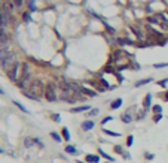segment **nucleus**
I'll return each mask as SVG.
<instances>
[{
    "mask_svg": "<svg viewBox=\"0 0 168 163\" xmlns=\"http://www.w3.org/2000/svg\"><path fill=\"white\" fill-rule=\"evenodd\" d=\"M37 8H36V3H34V0H28V11H36Z\"/></svg>",
    "mask_w": 168,
    "mask_h": 163,
    "instance_id": "obj_24",
    "label": "nucleus"
},
{
    "mask_svg": "<svg viewBox=\"0 0 168 163\" xmlns=\"http://www.w3.org/2000/svg\"><path fill=\"white\" fill-rule=\"evenodd\" d=\"M168 63H156V64H153V68H156V69H162V68H167Z\"/></svg>",
    "mask_w": 168,
    "mask_h": 163,
    "instance_id": "obj_29",
    "label": "nucleus"
},
{
    "mask_svg": "<svg viewBox=\"0 0 168 163\" xmlns=\"http://www.w3.org/2000/svg\"><path fill=\"white\" fill-rule=\"evenodd\" d=\"M144 157H146L147 160H153V157H155V156H153V154H150V153H146V154H144Z\"/></svg>",
    "mask_w": 168,
    "mask_h": 163,
    "instance_id": "obj_39",
    "label": "nucleus"
},
{
    "mask_svg": "<svg viewBox=\"0 0 168 163\" xmlns=\"http://www.w3.org/2000/svg\"><path fill=\"white\" fill-rule=\"evenodd\" d=\"M82 93H85V94H88V96H92V97H94V96L97 94L95 91H92V90H88V88H82Z\"/></svg>",
    "mask_w": 168,
    "mask_h": 163,
    "instance_id": "obj_25",
    "label": "nucleus"
},
{
    "mask_svg": "<svg viewBox=\"0 0 168 163\" xmlns=\"http://www.w3.org/2000/svg\"><path fill=\"white\" fill-rule=\"evenodd\" d=\"M9 24V18H6L2 12H0V29H5Z\"/></svg>",
    "mask_w": 168,
    "mask_h": 163,
    "instance_id": "obj_13",
    "label": "nucleus"
},
{
    "mask_svg": "<svg viewBox=\"0 0 168 163\" xmlns=\"http://www.w3.org/2000/svg\"><path fill=\"white\" fill-rule=\"evenodd\" d=\"M159 26H161V27H162V29H164L165 32H168V19H167V21H162V23H161Z\"/></svg>",
    "mask_w": 168,
    "mask_h": 163,
    "instance_id": "obj_34",
    "label": "nucleus"
},
{
    "mask_svg": "<svg viewBox=\"0 0 168 163\" xmlns=\"http://www.w3.org/2000/svg\"><path fill=\"white\" fill-rule=\"evenodd\" d=\"M94 126H95V124H94V121H84V123H82V129H84L85 132L92 130V129H94Z\"/></svg>",
    "mask_w": 168,
    "mask_h": 163,
    "instance_id": "obj_10",
    "label": "nucleus"
},
{
    "mask_svg": "<svg viewBox=\"0 0 168 163\" xmlns=\"http://www.w3.org/2000/svg\"><path fill=\"white\" fill-rule=\"evenodd\" d=\"M120 105H122V99H116V100H113L112 102V109H118V108H120Z\"/></svg>",
    "mask_w": 168,
    "mask_h": 163,
    "instance_id": "obj_18",
    "label": "nucleus"
},
{
    "mask_svg": "<svg viewBox=\"0 0 168 163\" xmlns=\"http://www.w3.org/2000/svg\"><path fill=\"white\" fill-rule=\"evenodd\" d=\"M104 26H106V29H107V32H109V33H115L113 27H110V26H109V24H106V23H104Z\"/></svg>",
    "mask_w": 168,
    "mask_h": 163,
    "instance_id": "obj_38",
    "label": "nucleus"
},
{
    "mask_svg": "<svg viewBox=\"0 0 168 163\" xmlns=\"http://www.w3.org/2000/svg\"><path fill=\"white\" fill-rule=\"evenodd\" d=\"M165 14H167V15H168V9H167V11H165Z\"/></svg>",
    "mask_w": 168,
    "mask_h": 163,
    "instance_id": "obj_45",
    "label": "nucleus"
},
{
    "mask_svg": "<svg viewBox=\"0 0 168 163\" xmlns=\"http://www.w3.org/2000/svg\"><path fill=\"white\" fill-rule=\"evenodd\" d=\"M149 82H152V78H144V79L137 81V82H135V87H141V85H146V84H149Z\"/></svg>",
    "mask_w": 168,
    "mask_h": 163,
    "instance_id": "obj_15",
    "label": "nucleus"
},
{
    "mask_svg": "<svg viewBox=\"0 0 168 163\" xmlns=\"http://www.w3.org/2000/svg\"><path fill=\"white\" fill-rule=\"evenodd\" d=\"M45 97L48 102H55L57 100V88L54 84H48L45 88Z\"/></svg>",
    "mask_w": 168,
    "mask_h": 163,
    "instance_id": "obj_4",
    "label": "nucleus"
},
{
    "mask_svg": "<svg viewBox=\"0 0 168 163\" xmlns=\"http://www.w3.org/2000/svg\"><path fill=\"white\" fill-rule=\"evenodd\" d=\"M12 2H14L15 8H21V6L24 5V0H12Z\"/></svg>",
    "mask_w": 168,
    "mask_h": 163,
    "instance_id": "obj_31",
    "label": "nucleus"
},
{
    "mask_svg": "<svg viewBox=\"0 0 168 163\" xmlns=\"http://www.w3.org/2000/svg\"><path fill=\"white\" fill-rule=\"evenodd\" d=\"M14 8H15V5H14L12 0H0V12H2L6 18H11Z\"/></svg>",
    "mask_w": 168,
    "mask_h": 163,
    "instance_id": "obj_2",
    "label": "nucleus"
},
{
    "mask_svg": "<svg viewBox=\"0 0 168 163\" xmlns=\"http://www.w3.org/2000/svg\"><path fill=\"white\" fill-rule=\"evenodd\" d=\"M130 29L133 30V33H134V35H135L137 37H138V39H143V37H144V35H143V32H141V30H140L138 27H135V26H131Z\"/></svg>",
    "mask_w": 168,
    "mask_h": 163,
    "instance_id": "obj_11",
    "label": "nucleus"
},
{
    "mask_svg": "<svg viewBox=\"0 0 168 163\" xmlns=\"http://www.w3.org/2000/svg\"><path fill=\"white\" fill-rule=\"evenodd\" d=\"M61 133H63V138H64L66 141H70V132H68V129H67V127H64Z\"/></svg>",
    "mask_w": 168,
    "mask_h": 163,
    "instance_id": "obj_20",
    "label": "nucleus"
},
{
    "mask_svg": "<svg viewBox=\"0 0 168 163\" xmlns=\"http://www.w3.org/2000/svg\"><path fill=\"white\" fill-rule=\"evenodd\" d=\"M0 94H5V90H3L2 87H0Z\"/></svg>",
    "mask_w": 168,
    "mask_h": 163,
    "instance_id": "obj_43",
    "label": "nucleus"
},
{
    "mask_svg": "<svg viewBox=\"0 0 168 163\" xmlns=\"http://www.w3.org/2000/svg\"><path fill=\"white\" fill-rule=\"evenodd\" d=\"M9 42V35L5 29H0V45H6Z\"/></svg>",
    "mask_w": 168,
    "mask_h": 163,
    "instance_id": "obj_6",
    "label": "nucleus"
},
{
    "mask_svg": "<svg viewBox=\"0 0 168 163\" xmlns=\"http://www.w3.org/2000/svg\"><path fill=\"white\" fill-rule=\"evenodd\" d=\"M161 118H162V114H156V115L153 117V121L158 123V121H161Z\"/></svg>",
    "mask_w": 168,
    "mask_h": 163,
    "instance_id": "obj_36",
    "label": "nucleus"
},
{
    "mask_svg": "<svg viewBox=\"0 0 168 163\" xmlns=\"http://www.w3.org/2000/svg\"><path fill=\"white\" fill-rule=\"evenodd\" d=\"M66 153H68V154H77V150L73 145H67L66 147Z\"/></svg>",
    "mask_w": 168,
    "mask_h": 163,
    "instance_id": "obj_19",
    "label": "nucleus"
},
{
    "mask_svg": "<svg viewBox=\"0 0 168 163\" xmlns=\"http://www.w3.org/2000/svg\"><path fill=\"white\" fill-rule=\"evenodd\" d=\"M152 111L155 114H162V106L161 105H155V106H152Z\"/></svg>",
    "mask_w": 168,
    "mask_h": 163,
    "instance_id": "obj_21",
    "label": "nucleus"
},
{
    "mask_svg": "<svg viewBox=\"0 0 168 163\" xmlns=\"http://www.w3.org/2000/svg\"><path fill=\"white\" fill-rule=\"evenodd\" d=\"M11 53V50H9V47H2L0 48V60H3L6 55Z\"/></svg>",
    "mask_w": 168,
    "mask_h": 163,
    "instance_id": "obj_14",
    "label": "nucleus"
},
{
    "mask_svg": "<svg viewBox=\"0 0 168 163\" xmlns=\"http://www.w3.org/2000/svg\"><path fill=\"white\" fill-rule=\"evenodd\" d=\"M133 142H134V136H133V135H130V136L127 138V145H128V147H131Z\"/></svg>",
    "mask_w": 168,
    "mask_h": 163,
    "instance_id": "obj_30",
    "label": "nucleus"
},
{
    "mask_svg": "<svg viewBox=\"0 0 168 163\" xmlns=\"http://www.w3.org/2000/svg\"><path fill=\"white\" fill-rule=\"evenodd\" d=\"M122 156H124V159H130V157H131V154H130V153H124Z\"/></svg>",
    "mask_w": 168,
    "mask_h": 163,
    "instance_id": "obj_41",
    "label": "nucleus"
},
{
    "mask_svg": "<svg viewBox=\"0 0 168 163\" xmlns=\"http://www.w3.org/2000/svg\"><path fill=\"white\" fill-rule=\"evenodd\" d=\"M147 23H149V24H161V21H159V18H158L156 15L147 17Z\"/></svg>",
    "mask_w": 168,
    "mask_h": 163,
    "instance_id": "obj_17",
    "label": "nucleus"
},
{
    "mask_svg": "<svg viewBox=\"0 0 168 163\" xmlns=\"http://www.w3.org/2000/svg\"><path fill=\"white\" fill-rule=\"evenodd\" d=\"M120 120H122L124 123H127V124H128V123H131V121H133V115L127 111V112H124V114L120 115Z\"/></svg>",
    "mask_w": 168,
    "mask_h": 163,
    "instance_id": "obj_7",
    "label": "nucleus"
},
{
    "mask_svg": "<svg viewBox=\"0 0 168 163\" xmlns=\"http://www.w3.org/2000/svg\"><path fill=\"white\" fill-rule=\"evenodd\" d=\"M77 163H85V162H81V160H77Z\"/></svg>",
    "mask_w": 168,
    "mask_h": 163,
    "instance_id": "obj_44",
    "label": "nucleus"
},
{
    "mask_svg": "<svg viewBox=\"0 0 168 163\" xmlns=\"http://www.w3.org/2000/svg\"><path fill=\"white\" fill-rule=\"evenodd\" d=\"M45 84H43V81L42 79H33L30 84H28V93H31L34 96H40L42 93H45Z\"/></svg>",
    "mask_w": 168,
    "mask_h": 163,
    "instance_id": "obj_1",
    "label": "nucleus"
},
{
    "mask_svg": "<svg viewBox=\"0 0 168 163\" xmlns=\"http://www.w3.org/2000/svg\"><path fill=\"white\" fill-rule=\"evenodd\" d=\"M86 109H91L88 105H84V106H77V108H73V109H70L73 114H77V112H84V111H86Z\"/></svg>",
    "mask_w": 168,
    "mask_h": 163,
    "instance_id": "obj_16",
    "label": "nucleus"
},
{
    "mask_svg": "<svg viewBox=\"0 0 168 163\" xmlns=\"http://www.w3.org/2000/svg\"><path fill=\"white\" fill-rule=\"evenodd\" d=\"M98 112H100L98 109H97V108H94V109H91V111L88 112V115H89V117H95V115H97Z\"/></svg>",
    "mask_w": 168,
    "mask_h": 163,
    "instance_id": "obj_28",
    "label": "nucleus"
},
{
    "mask_svg": "<svg viewBox=\"0 0 168 163\" xmlns=\"http://www.w3.org/2000/svg\"><path fill=\"white\" fill-rule=\"evenodd\" d=\"M14 103H15V105H17V106H18V108H19V109H21L22 112H25V114H28V109L25 108L24 105H21V103H19V102H17V100H14Z\"/></svg>",
    "mask_w": 168,
    "mask_h": 163,
    "instance_id": "obj_22",
    "label": "nucleus"
},
{
    "mask_svg": "<svg viewBox=\"0 0 168 163\" xmlns=\"http://www.w3.org/2000/svg\"><path fill=\"white\" fill-rule=\"evenodd\" d=\"M14 63H15V54L11 51L9 54L6 55L3 60H0V64H2V69L5 71V72H8L12 66H14Z\"/></svg>",
    "mask_w": 168,
    "mask_h": 163,
    "instance_id": "obj_3",
    "label": "nucleus"
},
{
    "mask_svg": "<svg viewBox=\"0 0 168 163\" xmlns=\"http://www.w3.org/2000/svg\"><path fill=\"white\" fill-rule=\"evenodd\" d=\"M164 99L168 102V91H165V94H164Z\"/></svg>",
    "mask_w": 168,
    "mask_h": 163,
    "instance_id": "obj_42",
    "label": "nucleus"
},
{
    "mask_svg": "<svg viewBox=\"0 0 168 163\" xmlns=\"http://www.w3.org/2000/svg\"><path fill=\"white\" fill-rule=\"evenodd\" d=\"M0 153H3V150H2V148H0Z\"/></svg>",
    "mask_w": 168,
    "mask_h": 163,
    "instance_id": "obj_46",
    "label": "nucleus"
},
{
    "mask_svg": "<svg viewBox=\"0 0 168 163\" xmlns=\"http://www.w3.org/2000/svg\"><path fill=\"white\" fill-rule=\"evenodd\" d=\"M115 153H118V154H124V150H122V147H120V145H116V147H115Z\"/></svg>",
    "mask_w": 168,
    "mask_h": 163,
    "instance_id": "obj_35",
    "label": "nucleus"
},
{
    "mask_svg": "<svg viewBox=\"0 0 168 163\" xmlns=\"http://www.w3.org/2000/svg\"><path fill=\"white\" fill-rule=\"evenodd\" d=\"M104 133H107V135H110V136H120V133L112 132V130H104Z\"/></svg>",
    "mask_w": 168,
    "mask_h": 163,
    "instance_id": "obj_33",
    "label": "nucleus"
},
{
    "mask_svg": "<svg viewBox=\"0 0 168 163\" xmlns=\"http://www.w3.org/2000/svg\"><path fill=\"white\" fill-rule=\"evenodd\" d=\"M116 42L120 43V45H134V42L131 39H128V37H118Z\"/></svg>",
    "mask_w": 168,
    "mask_h": 163,
    "instance_id": "obj_8",
    "label": "nucleus"
},
{
    "mask_svg": "<svg viewBox=\"0 0 168 163\" xmlns=\"http://www.w3.org/2000/svg\"><path fill=\"white\" fill-rule=\"evenodd\" d=\"M34 142H36V139H31V138H25V141H24V144H25L27 148H28V147H31Z\"/></svg>",
    "mask_w": 168,
    "mask_h": 163,
    "instance_id": "obj_23",
    "label": "nucleus"
},
{
    "mask_svg": "<svg viewBox=\"0 0 168 163\" xmlns=\"http://www.w3.org/2000/svg\"><path fill=\"white\" fill-rule=\"evenodd\" d=\"M109 121H112V117H106V118H104V120L101 121V124L104 126V124H106V123H109Z\"/></svg>",
    "mask_w": 168,
    "mask_h": 163,
    "instance_id": "obj_40",
    "label": "nucleus"
},
{
    "mask_svg": "<svg viewBox=\"0 0 168 163\" xmlns=\"http://www.w3.org/2000/svg\"><path fill=\"white\" fill-rule=\"evenodd\" d=\"M168 84V78H165V79H161V81H158V85H161V87H165Z\"/></svg>",
    "mask_w": 168,
    "mask_h": 163,
    "instance_id": "obj_32",
    "label": "nucleus"
},
{
    "mask_svg": "<svg viewBox=\"0 0 168 163\" xmlns=\"http://www.w3.org/2000/svg\"><path fill=\"white\" fill-rule=\"evenodd\" d=\"M22 19H24V21H30V14H28V12H24V14H22Z\"/></svg>",
    "mask_w": 168,
    "mask_h": 163,
    "instance_id": "obj_37",
    "label": "nucleus"
},
{
    "mask_svg": "<svg viewBox=\"0 0 168 163\" xmlns=\"http://www.w3.org/2000/svg\"><path fill=\"white\" fill-rule=\"evenodd\" d=\"M21 66H22V64H19L18 61H15V63H14V66H12V68L6 72V73H8V78H9L11 81H17V79H18V75H19V69H21Z\"/></svg>",
    "mask_w": 168,
    "mask_h": 163,
    "instance_id": "obj_5",
    "label": "nucleus"
},
{
    "mask_svg": "<svg viewBox=\"0 0 168 163\" xmlns=\"http://www.w3.org/2000/svg\"><path fill=\"white\" fill-rule=\"evenodd\" d=\"M51 138L55 139V141H61V136H60L57 132H51Z\"/></svg>",
    "mask_w": 168,
    "mask_h": 163,
    "instance_id": "obj_26",
    "label": "nucleus"
},
{
    "mask_svg": "<svg viewBox=\"0 0 168 163\" xmlns=\"http://www.w3.org/2000/svg\"><path fill=\"white\" fill-rule=\"evenodd\" d=\"M86 162L88 163H98L100 162V157L95 156V154H88V156H86Z\"/></svg>",
    "mask_w": 168,
    "mask_h": 163,
    "instance_id": "obj_12",
    "label": "nucleus"
},
{
    "mask_svg": "<svg viewBox=\"0 0 168 163\" xmlns=\"http://www.w3.org/2000/svg\"><path fill=\"white\" fill-rule=\"evenodd\" d=\"M98 151H100V154H101V156H103V157H104V159H107V160H110V162H113V157H110L109 154H106V153H104L103 150H98Z\"/></svg>",
    "mask_w": 168,
    "mask_h": 163,
    "instance_id": "obj_27",
    "label": "nucleus"
},
{
    "mask_svg": "<svg viewBox=\"0 0 168 163\" xmlns=\"http://www.w3.org/2000/svg\"><path fill=\"white\" fill-rule=\"evenodd\" d=\"M150 103H152V94L150 93H147L146 97H144V100H143V106H144V109L150 108Z\"/></svg>",
    "mask_w": 168,
    "mask_h": 163,
    "instance_id": "obj_9",
    "label": "nucleus"
}]
</instances>
